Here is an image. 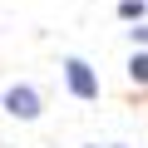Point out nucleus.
Returning a JSON list of instances; mask_svg holds the SVG:
<instances>
[{
  "label": "nucleus",
  "instance_id": "obj_1",
  "mask_svg": "<svg viewBox=\"0 0 148 148\" xmlns=\"http://www.w3.org/2000/svg\"><path fill=\"white\" fill-rule=\"evenodd\" d=\"M64 84H69V94L74 99H99V74H94V64L89 59H79V54H64Z\"/></svg>",
  "mask_w": 148,
  "mask_h": 148
},
{
  "label": "nucleus",
  "instance_id": "obj_2",
  "mask_svg": "<svg viewBox=\"0 0 148 148\" xmlns=\"http://www.w3.org/2000/svg\"><path fill=\"white\" fill-rule=\"evenodd\" d=\"M5 114H15V119H40V89L35 84H10L5 89Z\"/></svg>",
  "mask_w": 148,
  "mask_h": 148
},
{
  "label": "nucleus",
  "instance_id": "obj_3",
  "mask_svg": "<svg viewBox=\"0 0 148 148\" xmlns=\"http://www.w3.org/2000/svg\"><path fill=\"white\" fill-rule=\"evenodd\" d=\"M128 79H133V84H148V49H133V59H128Z\"/></svg>",
  "mask_w": 148,
  "mask_h": 148
},
{
  "label": "nucleus",
  "instance_id": "obj_4",
  "mask_svg": "<svg viewBox=\"0 0 148 148\" xmlns=\"http://www.w3.org/2000/svg\"><path fill=\"white\" fill-rule=\"evenodd\" d=\"M119 15H123V20H133V25H143L148 5H143V0H119Z\"/></svg>",
  "mask_w": 148,
  "mask_h": 148
},
{
  "label": "nucleus",
  "instance_id": "obj_5",
  "mask_svg": "<svg viewBox=\"0 0 148 148\" xmlns=\"http://www.w3.org/2000/svg\"><path fill=\"white\" fill-rule=\"evenodd\" d=\"M128 40H133V45H148V20H143V25H133V30H128Z\"/></svg>",
  "mask_w": 148,
  "mask_h": 148
}]
</instances>
